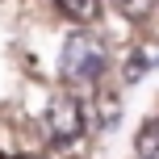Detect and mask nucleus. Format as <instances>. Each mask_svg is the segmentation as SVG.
Returning a JSON list of instances; mask_svg holds the SVG:
<instances>
[{
  "label": "nucleus",
  "mask_w": 159,
  "mask_h": 159,
  "mask_svg": "<svg viewBox=\"0 0 159 159\" xmlns=\"http://www.w3.org/2000/svg\"><path fill=\"white\" fill-rule=\"evenodd\" d=\"M105 63H109V50H105L101 38L71 34V38L63 42V55H59V75H63L67 84H92V80L105 71Z\"/></svg>",
  "instance_id": "obj_1"
},
{
  "label": "nucleus",
  "mask_w": 159,
  "mask_h": 159,
  "mask_svg": "<svg viewBox=\"0 0 159 159\" xmlns=\"http://www.w3.org/2000/svg\"><path fill=\"white\" fill-rule=\"evenodd\" d=\"M46 134L55 138V143H75L80 134H84V105L75 101V96H55V101L46 105Z\"/></svg>",
  "instance_id": "obj_2"
},
{
  "label": "nucleus",
  "mask_w": 159,
  "mask_h": 159,
  "mask_svg": "<svg viewBox=\"0 0 159 159\" xmlns=\"http://www.w3.org/2000/svg\"><path fill=\"white\" fill-rule=\"evenodd\" d=\"M55 8L75 25H92L101 17V0H55Z\"/></svg>",
  "instance_id": "obj_3"
},
{
  "label": "nucleus",
  "mask_w": 159,
  "mask_h": 159,
  "mask_svg": "<svg viewBox=\"0 0 159 159\" xmlns=\"http://www.w3.org/2000/svg\"><path fill=\"white\" fill-rule=\"evenodd\" d=\"M134 147H138V159H159V117H151L143 130H138Z\"/></svg>",
  "instance_id": "obj_4"
},
{
  "label": "nucleus",
  "mask_w": 159,
  "mask_h": 159,
  "mask_svg": "<svg viewBox=\"0 0 159 159\" xmlns=\"http://www.w3.org/2000/svg\"><path fill=\"white\" fill-rule=\"evenodd\" d=\"M96 105H101V126H105V130H113V126H117V117H121L117 96H113V92H101V101H96Z\"/></svg>",
  "instance_id": "obj_5"
}]
</instances>
